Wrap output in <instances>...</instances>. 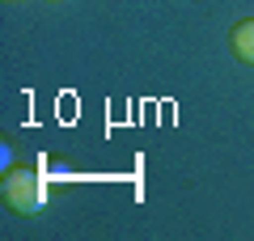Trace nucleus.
<instances>
[{
    "label": "nucleus",
    "mask_w": 254,
    "mask_h": 241,
    "mask_svg": "<svg viewBox=\"0 0 254 241\" xmlns=\"http://www.w3.org/2000/svg\"><path fill=\"white\" fill-rule=\"evenodd\" d=\"M4 203L13 207L17 216H38L47 207V199H51V190H47V182L38 178V170H30V165H13L9 174H4Z\"/></svg>",
    "instance_id": "1"
},
{
    "label": "nucleus",
    "mask_w": 254,
    "mask_h": 241,
    "mask_svg": "<svg viewBox=\"0 0 254 241\" xmlns=\"http://www.w3.org/2000/svg\"><path fill=\"white\" fill-rule=\"evenodd\" d=\"M233 51H237V60L254 63V21H242L233 30Z\"/></svg>",
    "instance_id": "2"
},
{
    "label": "nucleus",
    "mask_w": 254,
    "mask_h": 241,
    "mask_svg": "<svg viewBox=\"0 0 254 241\" xmlns=\"http://www.w3.org/2000/svg\"><path fill=\"white\" fill-rule=\"evenodd\" d=\"M9 161H13V148H9V144H0V174H9V170H13Z\"/></svg>",
    "instance_id": "3"
}]
</instances>
